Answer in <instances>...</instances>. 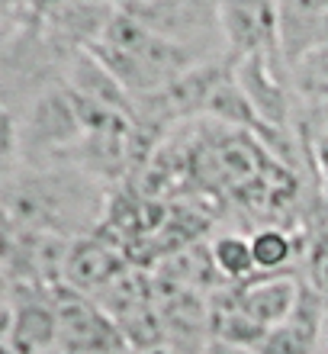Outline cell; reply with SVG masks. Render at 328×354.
<instances>
[{
  "mask_svg": "<svg viewBox=\"0 0 328 354\" xmlns=\"http://www.w3.org/2000/svg\"><path fill=\"white\" fill-rule=\"evenodd\" d=\"M277 10H280L277 46L293 65L306 52L322 46V17H325L328 3H322V0H290V3H277Z\"/></svg>",
  "mask_w": 328,
  "mask_h": 354,
  "instance_id": "ba28073f",
  "label": "cell"
},
{
  "mask_svg": "<svg viewBox=\"0 0 328 354\" xmlns=\"http://www.w3.org/2000/svg\"><path fill=\"white\" fill-rule=\"evenodd\" d=\"M58 338V319L55 306L42 303V299H26L19 306L7 309V328H3V342L7 351L32 354L36 348H46L48 342Z\"/></svg>",
  "mask_w": 328,
  "mask_h": 354,
  "instance_id": "9c48e42d",
  "label": "cell"
},
{
  "mask_svg": "<svg viewBox=\"0 0 328 354\" xmlns=\"http://www.w3.org/2000/svg\"><path fill=\"white\" fill-rule=\"evenodd\" d=\"M142 354H174V351H171L168 345H158V348H151V351H142Z\"/></svg>",
  "mask_w": 328,
  "mask_h": 354,
  "instance_id": "2e32d148",
  "label": "cell"
},
{
  "mask_svg": "<svg viewBox=\"0 0 328 354\" xmlns=\"http://www.w3.org/2000/svg\"><path fill=\"white\" fill-rule=\"evenodd\" d=\"M75 87H77L81 97L100 103V106H110V110H116V113H122L126 110V103H129L126 87L106 71L104 62H100L90 48L81 52L77 62H75Z\"/></svg>",
  "mask_w": 328,
  "mask_h": 354,
  "instance_id": "8fae6325",
  "label": "cell"
},
{
  "mask_svg": "<svg viewBox=\"0 0 328 354\" xmlns=\"http://www.w3.org/2000/svg\"><path fill=\"white\" fill-rule=\"evenodd\" d=\"M58 319V342L75 354H110L119 348V328L100 306L77 290L61 287L52 297Z\"/></svg>",
  "mask_w": 328,
  "mask_h": 354,
  "instance_id": "6da1fadb",
  "label": "cell"
},
{
  "mask_svg": "<svg viewBox=\"0 0 328 354\" xmlns=\"http://www.w3.org/2000/svg\"><path fill=\"white\" fill-rule=\"evenodd\" d=\"M309 287L325 299L328 306V239L316 242V248L309 254Z\"/></svg>",
  "mask_w": 328,
  "mask_h": 354,
  "instance_id": "9a60e30c",
  "label": "cell"
},
{
  "mask_svg": "<svg viewBox=\"0 0 328 354\" xmlns=\"http://www.w3.org/2000/svg\"><path fill=\"white\" fill-rule=\"evenodd\" d=\"M277 3H219V29L238 58L277 52Z\"/></svg>",
  "mask_w": 328,
  "mask_h": 354,
  "instance_id": "3957f363",
  "label": "cell"
},
{
  "mask_svg": "<svg viewBox=\"0 0 328 354\" xmlns=\"http://www.w3.org/2000/svg\"><path fill=\"white\" fill-rule=\"evenodd\" d=\"M84 132L77 103L68 91H52L32 106V120H29V142L39 149H58L75 142Z\"/></svg>",
  "mask_w": 328,
  "mask_h": 354,
  "instance_id": "52a82bcc",
  "label": "cell"
},
{
  "mask_svg": "<svg viewBox=\"0 0 328 354\" xmlns=\"http://www.w3.org/2000/svg\"><path fill=\"white\" fill-rule=\"evenodd\" d=\"M271 55L273 52L238 58L232 77L254 106V113L264 120V126L273 129V126H283V120H287V91H283V77L277 75Z\"/></svg>",
  "mask_w": 328,
  "mask_h": 354,
  "instance_id": "5b68a950",
  "label": "cell"
},
{
  "mask_svg": "<svg viewBox=\"0 0 328 354\" xmlns=\"http://www.w3.org/2000/svg\"><path fill=\"white\" fill-rule=\"evenodd\" d=\"M209 258H213V268L229 280H244V277H251V274H258L254 254H251V239H242V235L219 239L209 248Z\"/></svg>",
  "mask_w": 328,
  "mask_h": 354,
  "instance_id": "4fadbf2b",
  "label": "cell"
},
{
  "mask_svg": "<svg viewBox=\"0 0 328 354\" xmlns=\"http://www.w3.org/2000/svg\"><path fill=\"white\" fill-rule=\"evenodd\" d=\"M300 290L302 287L293 277L273 274V277H261L248 283L232 303L248 322H254L261 332H271L293 316V309L300 303Z\"/></svg>",
  "mask_w": 328,
  "mask_h": 354,
  "instance_id": "8992f818",
  "label": "cell"
},
{
  "mask_svg": "<svg viewBox=\"0 0 328 354\" xmlns=\"http://www.w3.org/2000/svg\"><path fill=\"white\" fill-rule=\"evenodd\" d=\"M65 280L71 290H106L122 274L116 254L100 242H75L65 261Z\"/></svg>",
  "mask_w": 328,
  "mask_h": 354,
  "instance_id": "30bf717a",
  "label": "cell"
},
{
  "mask_svg": "<svg viewBox=\"0 0 328 354\" xmlns=\"http://www.w3.org/2000/svg\"><path fill=\"white\" fill-rule=\"evenodd\" d=\"M290 81L296 84L300 97L312 103H328V46L312 48L300 62H293Z\"/></svg>",
  "mask_w": 328,
  "mask_h": 354,
  "instance_id": "7c38bea8",
  "label": "cell"
},
{
  "mask_svg": "<svg viewBox=\"0 0 328 354\" xmlns=\"http://www.w3.org/2000/svg\"><path fill=\"white\" fill-rule=\"evenodd\" d=\"M116 7L135 23H142L148 32L184 48L190 39L203 36L206 23L219 26V3H168V0L142 3V0H132V3H116Z\"/></svg>",
  "mask_w": 328,
  "mask_h": 354,
  "instance_id": "7a4b0ae2",
  "label": "cell"
},
{
  "mask_svg": "<svg viewBox=\"0 0 328 354\" xmlns=\"http://www.w3.org/2000/svg\"><path fill=\"white\" fill-rule=\"evenodd\" d=\"M251 254L258 274L273 277V270H280L293 258V242L283 229H261L251 235Z\"/></svg>",
  "mask_w": 328,
  "mask_h": 354,
  "instance_id": "5bb4252c",
  "label": "cell"
},
{
  "mask_svg": "<svg viewBox=\"0 0 328 354\" xmlns=\"http://www.w3.org/2000/svg\"><path fill=\"white\" fill-rule=\"evenodd\" d=\"M325 299L312 287L300 290V303L293 316L283 326L264 332L261 342L251 348L254 354H312L322 342V326H325Z\"/></svg>",
  "mask_w": 328,
  "mask_h": 354,
  "instance_id": "277c9868",
  "label": "cell"
}]
</instances>
